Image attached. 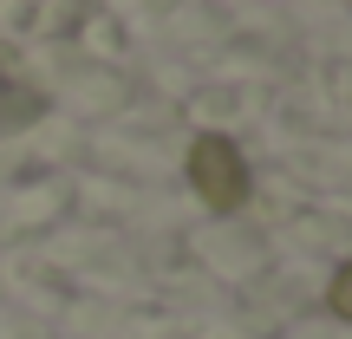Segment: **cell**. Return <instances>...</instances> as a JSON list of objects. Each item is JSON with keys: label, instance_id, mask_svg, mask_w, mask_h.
Returning <instances> with one entry per match:
<instances>
[{"label": "cell", "instance_id": "obj_1", "mask_svg": "<svg viewBox=\"0 0 352 339\" xmlns=\"http://www.w3.org/2000/svg\"><path fill=\"white\" fill-rule=\"evenodd\" d=\"M189 183H196V196L209 202L215 215L241 209V202H248V164H241L235 138H222V131H202V138L189 144Z\"/></svg>", "mask_w": 352, "mask_h": 339}, {"label": "cell", "instance_id": "obj_2", "mask_svg": "<svg viewBox=\"0 0 352 339\" xmlns=\"http://www.w3.org/2000/svg\"><path fill=\"white\" fill-rule=\"evenodd\" d=\"M39 111H46V98H39V91H26V85H7V78H0V131L26 124V118H39Z\"/></svg>", "mask_w": 352, "mask_h": 339}, {"label": "cell", "instance_id": "obj_3", "mask_svg": "<svg viewBox=\"0 0 352 339\" xmlns=\"http://www.w3.org/2000/svg\"><path fill=\"white\" fill-rule=\"evenodd\" d=\"M327 307H333V320H352V261L333 267V281H327Z\"/></svg>", "mask_w": 352, "mask_h": 339}]
</instances>
